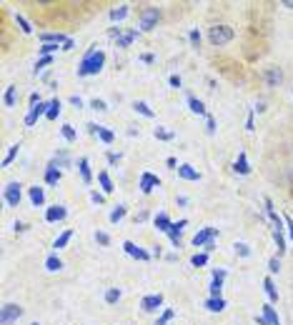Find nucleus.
I'll use <instances>...</instances> for the list:
<instances>
[{"mask_svg": "<svg viewBox=\"0 0 293 325\" xmlns=\"http://www.w3.org/2000/svg\"><path fill=\"white\" fill-rule=\"evenodd\" d=\"M98 138H100L103 143H113V138H115V135H113L110 130H105V128H100V133H98Z\"/></svg>", "mask_w": 293, "mask_h": 325, "instance_id": "obj_46", "label": "nucleus"}, {"mask_svg": "<svg viewBox=\"0 0 293 325\" xmlns=\"http://www.w3.org/2000/svg\"><path fill=\"white\" fill-rule=\"evenodd\" d=\"M283 8H288V10H293V0H283Z\"/></svg>", "mask_w": 293, "mask_h": 325, "instance_id": "obj_59", "label": "nucleus"}, {"mask_svg": "<svg viewBox=\"0 0 293 325\" xmlns=\"http://www.w3.org/2000/svg\"><path fill=\"white\" fill-rule=\"evenodd\" d=\"M70 103H73V105H75V108H80V105H83V100H80V98H78V95H73V98H70Z\"/></svg>", "mask_w": 293, "mask_h": 325, "instance_id": "obj_57", "label": "nucleus"}, {"mask_svg": "<svg viewBox=\"0 0 293 325\" xmlns=\"http://www.w3.org/2000/svg\"><path fill=\"white\" fill-rule=\"evenodd\" d=\"M55 50H58V45H53V43H45V45L40 48V55H43V58H48V55H50V53H55Z\"/></svg>", "mask_w": 293, "mask_h": 325, "instance_id": "obj_45", "label": "nucleus"}, {"mask_svg": "<svg viewBox=\"0 0 293 325\" xmlns=\"http://www.w3.org/2000/svg\"><path fill=\"white\" fill-rule=\"evenodd\" d=\"M233 170H236L238 175H248V173H251V165H248V158H246V153H243V150L238 153V160H236V165H233Z\"/></svg>", "mask_w": 293, "mask_h": 325, "instance_id": "obj_14", "label": "nucleus"}, {"mask_svg": "<svg viewBox=\"0 0 293 325\" xmlns=\"http://www.w3.org/2000/svg\"><path fill=\"white\" fill-rule=\"evenodd\" d=\"M208 40L213 45H226V43L233 40V28H228V25H213L208 30Z\"/></svg>", "mask_w": 293, "mask_h": 325, "instance_id": "obj_3", "label": "nucleus"}, {"mask_svg": "<svg viewBox=\"0 0 293 325\" xmlns=\"http://www.w3.org/2000/svg\"><path fill=\"white\" fill-rule=\"evenodd\" d=\"M178 175H181L183 180H201V173H198L193 165H188V162H183V165H178Z\"/></svg>", "mask_w": 293, "mask_h": 325, "instance_id": "obj_12", "label": "nucleus"}, {"mask_svg": "<svg viewBox=\"0 0 293 325\" xmlns=\"http://www.w3.org/2000/svg\"><path fill=\"white\" fill-rule=\"evenodd\" d=\"M153 135H156L158 140H173V138H176V135H173L171 130H166V128H156V130H153Z\"/></svg>", "mask_w": 293, "mask_h": 325, "instance_id": "obj_33", "label": "nucleus"}, {"mask_svg": "<svg viewBox=\"0 0 293 325\" xmlns=\"http://www.w3.org/2000/svg\"><path fill=\"white\" fill-rule=\"evenodd\" d=\"M20 198H23L20 183H8V185H5V203H8L10 208H18V205H20Z\"/></svg>", "mask_w": 293, "mask_h": 325, "instance_id": "obj_6", "label": "nucleus"}, {"mask_svg": "<svg viewBox=\"0 0 293 325\" xmlns=\"http://www.w3.org/2000/svg\"><path fill=\"white\" fill-rule=\"evenodd\" d=\"M158 185H161L158 175H153V173H143V175H140V185H138V188H140L143 193H151V190H153V188H158Z\"/></svg>", "mask_w": 293, "mask_h": 325, "instance_id": "obj_9", "label": "nucleus"}, {"mask_svg": "<svg viewBox=\"0 0 293 325\" xmlns=\"http://www.w3.org/2000/svg\"><path fill=\"white\" fill-rule=\"evenodd\" d=\"M263 288H266V293H268V300H271V303H276V300H278V290H276V285H273V280H271V278H266V280H263Z\"/></svg>", "mask_w": 293, "mask_h": 325, "instance_id": "obj_26", "label": "nucleus"}, {"mask_svg": "<svg viewBox=\"0 0 293 325\" xmlns=\"http://www.w3.org/2000/svg\"><path fill=\"white\" fill-rule=\"evenodd\" d=\"M103 63H105V53L98 50V48H93V50H88L85 58L80 60V65H78V75H80V78L98 75V73L103 70Z\"/></svg>", "mask_w": 293, "mask_h": 325, "instance_id": "obj_1", "label": "nucleus"}, {"mask_svg": "<svg viewBox=\"0 0 293 325\" xmlns=\"http://www.w3.org/2000/svg\"><path fill=\"white\" fill-rule=\"evenodd\" d=\"M15 23L20 25V30H23V33H33V28H30V23H28V20H25L23 15H18V13H15Z\"/></svg>", "mask_w": 293, "mask_h": 325, "instance_id": "obj_40", "label": "nucleus"}, {"mask_svg": "<svg viewBox=\"0 0 293 325\" xmlns=\"http://www.w3.org/2000/svg\"><path fill=\"white\" fill-rule=\"evenodd\" d=\"M28 325H38V323H28Z\"/></svg>", "mask_w": 293, "mask_h": 325, "instance_id": "obj_61", "label": "nucleus"}, {"mask_svg": "<svg viewBox=\"0 0 293 325\" xmlns=\"http://www.w3.org/2000/svg\"><path fill=\"white\" fill-rule=\"evenodd\" d=\"M291 238H293V223H291Z\"/></svg>", "mask_w": 293, "mask_h": 325, "instance_id": "obj_60", "label": "nucleus"}, {"mask_svg": "<svg viewBox=\"0 0 293 325\" xmlns=\"http://www.w3.org/2000/svg\"><path fill=\"white\" fill-rule=\"evenodd\" d=\"M273 240H276V245H278V255H283V253H286V240H283V230H273Z\"/></svg>", "mask_w": 293, "mask_h": 325, "instance_id": "obj_31", "label": "nucleus"}, {"mask_svg": "<svg viewBox=\"0 0 293 325\" xmlns=\"http://www.w3.org/2000/svg\"><path fill=\"white\" fill-rule=\"evenodd\" d=\"M90 200H93V203H98V205H100V203H103V200H105V198H103V195H100V193H90Z\"/></svg>", "mask_w": 293, "mask_h": 325, "instance_id": "obj_53", "label": "nucleus"}, {"mask_svg": "<svg viewBox=\"0 0 293 325\" xmlns=\"http://www.w3.org/2000/svg\"><path fill=\"white\" fill-rule=\"evenodd\" d=\"M90 108H93V110H100V113H103V110H108L105 100H100V98H93V100H90Z\"/></svg>", "mask_w": 293, "mask_h": 325, "instance_id": "obj_42", "label": "nucleus"}, {"mask_svg": "<svg viewBox=\"0 0 293 325\" xmlns=\"http://www.w3.org/2000/svg\"><path fill=\"white\" fill-rule=\"evenodd\" d=\"M156 228H158L161 233H168V230L173 228V223H171V218H168L166 213H158V215H156Z\"/></svg>", "mask_w": 293, "mask_h": 325, "instance_id": "obj_21", "label": "nucleus"}, {"mask_svg": "<svg viewBox=\"0 0 293 325\" xmlns=\"http://www.w3.org/2000/svg\"><path fill=\"white\" fill-rule=\"evenodd\" d=\"M263 78H266V83H268L271 88H276V85H281V80H283V73H281L278 68H268V70L263 73Z\"/></svg>", "mask_w": 293, "mask_h": 325, "instance_id": "obj_15", "label": "nucleus"}, {"mask_svg": "<svg viewBox=\"0 0 293 325\" xmlns=\"http://www.w3.org/2000/svg\"><path fill=\"white\" fill-rule=\"evenodd\" d=\"M191 263H193L196 268H203V265L208 263V255H206V253H196V255L191 258Z\"/></svg>", "mask_w": 293, "mask_h": 325, "instance_id": "obj_38", "label": "nucleus"}, {"mask_svg": "<svg viewBox=\"0 0 293 325\" xmlns=\"http://www.w3.org/2000/svg\"><path fill=\"white\" fill-rule=\"evenodd\" d=\"M208 133H211V135L216 133V120H213V118H208Z\"/></svg>", "mask_w": 293, "mask_h": 325, "instance_id": "obj_56", "label": "nucleus"}, {"mask_svg": "<svg viewBox=\"0 0 293 325\" xmlns=\"http://www.w3.org/2000/svg\"><path fill=\"white\" fill-rule=\"evenodd\" d=\"M68 215V210H65V205H53V208H48L45 210V220L48 223H55V220H63Z\"/></svg>", "mask_w": 293, "mask_h": 325, "instance_id": "obj_11", "label": "nucleus"}, {"mask_svg": "<svg viewBox=\"0 0 293 325\" xmlns=\"http://www.w3.org/2000/svg\"><path fill=\"white\" fill-rule=\"evenodd\" d=\"M40 40H43V45H45V43H53V45L63 43V45H65L70 38H65L63 33H43V35H40Z\"/></svg>", "mask_w": 293, "mask_h": 325, "instance_id": "obj_18", "label": "nucleus"}, {"mask_svg": "<svg viewBox=\"0 0 293 325\" xmlns=\"http://www.w3.org/2000/svg\"><path fill=\"white\" fill-rule=\"evenodd\" d=\"M95 240H98L100 245H108V243H110V235L103 233V230H98V233H95Z\"/></svg>", "mask_w": 293, "mask_h": 325, "instance_id": "obj_48", "label": "nucleus"}, {"mask_svg": "<svg viewBox=\"0 0 293 325\" xmlns=\"http://www.w3.org/2000/svg\"><path fill=\"white\" fill-rule=\"evenodd\" d=\"M221 290H223V280H211V298H223Z\"/></svg>", "mask_w": 293, "mask_h": 325, "instance_id": "obj_34", "label": "nucleus"}, {"mask_svg": "<svg viewBox=\"0 0 293 325\" xmlns=\"http://www.w3.org/2000/svg\"><path fill=\"white\" fill-rule=\"evenodd\" d=\"M3 103H5L8 108H13V105H15V88H13V85L5 90V95H3Z\"/></svg>", "mask_w": 293, "mask_h": 325, "instance_id": "obj_32", "label": "nucleus"}, {"mask_svg": "<svg viewBox=\"0 0 293 325\" xmlns=\"http://www.w3.org/2000/svg\"><path fill=\"white\" fill-rule=\"evenodd\" d=\"M108 162H113V165H115V162H120V155H115V153H108Z\"/></svg>", "mask_w": 293, "mask_h": 325, "instance_id": "obj_54", "label": "nucleus"}, {"mask_svg": "<svg viewBox=\"0 0 293 325\" xmlns=\"http://www.w3.org/2000/svg\"><path fill=\"white\" fill-rule=\"evenodd\" d=\"M161 305H163V295H161V293H156V295H145V298L140 300V308H143L145 313H156Z\"/></svg>", "mask_w": 293, "mask_h": 325, "instance_id": "obj_7", "label": "nucleus"}, {"mask_svg": "<svg viewBox=\"0 0 293 325\" xmlns=\"http://www.w3.org/2000/svg\"><path fill=\"white\" fill-rule=\"evenodd\" d=\"M30 203H33L35 208L43 205V203H45V190L38 188V185H33V188H30Z\"/></svg>", "mask_w": 293, "mask_h": 325, "instance_id": "obj_20", "label": "nucleus"}, {"mask_svg": "<svg viewBox=\"0 0 293 325\" xmlns=\"http://www.w3.org/2000/svg\"><path fill=\"white\" fill-rule=\"evenodd\" d=\"M98 180H100V185H103V190H105V193H110V190H113V183H110L108 173H98Z\"/></svg>", "mask_w": 293, "mask_h": 325, "instance_id": "obj_36", "label": "nucleus"}, {"mask_svg": "<svg viewBox=\"0 0 293 325\" xmlns=\"http://www.w3.org/2000/svg\"><path fill=\"white\" fill-rule=\"evenodd\" d=\"M226 278V270H213V280H223Z\"/></svg>", "mask_w": 293, "mask_h": 325, "instance_id": "obj_55", "label": "nucleus"}, {"mask_svg": "<svg viewBox=\"0 0 293 325\" xmlns=\"http://www.w3.org/2000/svg\"><path fill=\"white\" fill-rule=\"evenodd\" d=\"M120 298V288H108L105 290V303H118Z\"/></svg>", "mask_w": 293, "mask_h": 325, "instance_id": "obj_35", "label": "nucleus"}, {"mask_svg": "<svg viewBox=\"0 0 293 325\" xmlns=\"http://www.w3.org/2000/svg\"><path fill=\"white\" fill-rule=\"evenodd\" d=\"M70 238H73V230H65V233H60L58 238H55V248L60 250V248H65L68 243H70Z\"/></svg>", "mask_w": 293, "mask_h": 325, "instance_id": "obj_28", "label": "nucleus"}, {"mask_svg": "<svg viewBox=\"0 0 293 325\" xmlns=\"http://www.w3.org/2000/svg\"><path fill=\"white\" fill-rule=\"evenodd\" d=\"M216 235H218V228H203V230H198L196 235H193V245L196 248H206L211 240H216Z\"/></svg>", "mask_w": 293, "mask_h": 325, "instance_id": "obj_5", "label": "nucleus"}, {"mask_svg": "<svg viewBox=\"0 0 293 325\" xmlns=\"http://www.w3.org/2000/svg\"><path fill=\"white\" fill-rule=\"evenodd\" d=\"M188 105H191V110L196 113V115H206V105L198 100V98H193V95H188Z\"/></svg>", "mask_w": 293, "mask_h": 325, "instance_id": "obj_25", "label": "nucleus"}, {"mask_svg": "<svg viewBox=\"0 0 293 325\" xmlns=\"http://www.w3.org/2000/svg\"><path fill=\"white\" fill-rule=\"evenodd\" d=\"M58 115H60V100L55 98V100H50V110H48L45 118H48V120H55Z\"/></svg>", "mask_w": 293, "mask_h": 325, "instance_id": "obj_30", "label": "nucleus"}, {"mask_svg": "<svg viewBox=\"0 0 293 325\" xmlns=\"http://www.w3.org/2000/svg\"><path fill=\"white\" fill-rule=\"evenodd\" d=\"M206 308H208L211 313H221V310H226V300H223V298H208V300H206Z\"/></svg>", "mask_w": 293, "mask_h": 325, "instance_id": "obj_22", "label": "nucleus"}, {"mask_svg": "<svg viewBox=\"0 0 293 325\" xmlns=\"http://www.w3.org/2000/svg\"><path fill=\"white\" fill-rule=\"evenodd\" d=\"M20 315H23V308L18 303H5L0 308V325H13L20 320Z\"/></svg>", "mask_w": 293, "mask_h": 325, "instance_id": "obj_2", "label": "nucleus"}, {"mask_svg": "<svg viewBox=\"0 0 293 325\" xmlns=\"http://www.w3.org/2000/svg\"><path fill=\"white\" fill-rule=\"evenodd\" d=\"M18 148H20V145H13V148H10V153L3 158V165H10V162H13V158L18 155Z\"/></svg>", "mask_w": 293, "mask_h": 325, "instance_id": "obj_44", "label": "nucleus"}, {"mask_svg": "<svg viewBox=\"0 0 293 325\" xmlns=\"http://www.w3.org/2000/svg\"><path fill=\"white\" fill-rule=\"evenodd\" d=\"M125 15H128V5H118L115 10H110V20H115V23L123 20Z\"/></svg>", "mask_w": 293, "mask_h": 325, "instance_id": "obj_29", "label": "nucleus"}, {"mask_svg": "<svg viewBox=\"0 0 293 325\" xmlns=\"http://www.w3.org/2000/svg\"><path fill=\"white\" fill-rule=\"evenodd\" d=\"M246 128H248V130H253V115H248V120H246Z\"/></svg>", "mask_w": 293, "mask_h": 325, "instance_id": "obj_58", "label": "nucleus"}, {"mask_svg": "<svg viewBox=\"0 0 293 325\" xmlns=\"http://www.w3.org/2000/svg\"><path fill=\"white\" fill-rule=\"evenodd\" d=\"M158 18H161L158 8H143V13H140V30H153Z\"/></svg>", "mask_w": 293, "mask_h": 325, "instance_id": "obj_4", "label": "nucleus"}, {"mask_svg": "<svg viewBox=\"0 0 293 325\" xmlns=\"http://www.w3.org/2000/svg\"><path fill=\"white\" fill-rule=\"evenodd\" d=\"M125 218V205H118L113 213H110V223H118V220H123Z\"/></svg>", "mask_w": 293, "mask_h": 325, "instance_id": "obj_37", "label": "nucleus"}, {"mask_svg": "<svg viewBox=\"0 0 293 325\" xmlns=\"http://www.w3.org/2000/svg\"><path fill=\"white\" fill-rule=\"evenodd\" d=\"M78 170H80V178H83V183L88 185V183L93 180V175H90V165H88V158H80V160H78Z\"/></svg>", "mask_w": 293, "mask_h": 325, "instance_id": "obj_19", "label": "nucleus"}, {"mask_svg": "<svg viewBox=\"0 0 293 325\" xmlns=\"http://www.w3.org/2000/svg\"><path fill=\"white\" fill-rule=\"evenodd\" d=\"M123 250H125L128 255L138 258V260H151V253H145L143 248H138V245H135V243H130V240H125V243H123Z\"/></svg>", "mask_w": 293, "mask_h": 325, "instance_id": "obj_10", "label": "nucleus"}, {"mask_svg": "<svg viewBox=\"0 0 293 325\" xmlns=\"http://www.w3.org/2000/svg\"><path fill=\"white\" fill-rule=\"evenodd\" d=\"M60 175H63V173L58 170L55 162H50V165L45 168V183H48V185H58V183H60Z\"/></svg>", "mask_w": 293, "mask_h": 325, "instance_id": "obj_13", "label": "nucleus"}, {"mask_svg": "<svg viewBox=\"0 0 293 325\" xmlns=\"http://www.w3.org/2000/svg\"><path fill=\"white\" fill-rule=\"evenodd\" d=\"M48 110H50V103H38V105H33V110L25 115V125H35V120L43 118V115H48Z\"/></svg>", "mask_w": 293, "mask_h": 325, "instance_id": "obj_8", "label": "nucleus"}, {"mask_svg": "<svg viewBox=\"0 0 293 325\" xmlns=\"http://www.w3.org/2000/svg\"><path fill=\"white\" fill-rule=\"evenodd\" d=\"M133 38H138V30H130V33H125V35H118V48H128Z\"/></svg>", "mask_w": 293, "mask_h": 325, "instance_id": "obj_27", "label": "nucleus"}, {"mask_svg": "<svg viewBox=\"0 0 293 325\" xmlns=\"http://www.w3.org/2000/svg\"><path fill=\"white\" fill-rule=\"evenodd\" d=\"M50 63H53V58H50V55H48V58H40V60L35 63V73H38V70H43L45 65H50Z\"/></svg>", "mask_w": 293, "mask_h": 325, "instance_id": "obj_49", "label": "nucleus"}, {"mask_svg": "<svg viewBox=\"0 0 293 325\" xmlns=\"http://www.w3.org/2000/svg\"><path fill=\"white\" fill-rule=\"evenodd\" d=\"M53 162H55L58 168H68V165H70V160H68V155H65V153H58Z\"/></svg>", "mask_w": 293, "mask_h": 325, "instance_id": "obj_39", "label": "nucleus"}, {"mask_svg": "<svg viewBox=\"0 0 293 325\" xmlns=\"http://www.w3.org/2000/svg\"><path fill=\"white\" fill-rule=\"evenodd\" d=\"M133 110L140 113V115H145V118H153V115H156V113L148 108V103H143V100H135V103H133Z\"/></svg>", "mask_w": 293, "mask_h": 325, "instance_id": "obj_23", "label": "nucleus"}, {"mask_svg": "<svg viewBox=\"0 0 293 325\" xmlns=\"http://www.w3.org/2000/svg\"><path fill=\"white\" fill-rule=\"evenodd\" d=\"M278 268H281V260H278V258H271V260H268V270H271V273H278Z\"/></svg>", "mask_w": 293, "mask_h": 325, "instance_id": "obj_51", "label": "nucleus"}, {"mask_svg": "<svg viewBox=\"0 0 293 325\" xmlns=\"http://www.w3.org/2000/svg\"><path fill=\"white\" fill-rule=\"evenodd\" d=\"M233 248H236V253H238V255H243V258H248V255H251V248H248L246 243H236Z\"/></svg>", "mask_w": 293, "mask_h": 325, "instance_id": "obj_43", "label": "nucleus"}, {"mask_svg": "<svg viewBox=\"0 0 293 325\" xmlns=\"http://www.w3.org/2000/svg\"><path fill=\"white\" fill-rule=\"evenodd\" d=\"M60 133H63V138H65L68 143H73V140H75V130H73V125H63V128H60Z\"/></svg>", "mask_w": 293, "mask_h": 325, "instance_id": "obj_41", "label": "nucleus"}, {"mask_svg": "<svg viewBox=\"0 0 293 325\" xmlns=\"http://www.w3.org/2000/svg\"><path fill=\"white\" fill-rule=\"evenodd\" d=\"M186 223H188V220H178V223H173V228L168 230V235H171V243H173L176 248H181V230L186 228Z\"/></svg>", "mask_w": 293, "mask_h": 325, "instance_id": "obj_16", "label": "nucleus"}, {"mask_svg": "<svg viewBox=\"0 0 293 325\" xmlns=\"http://www.w3.org/2000/svg\"><path fill=\"white\" fill-rule=\"evenodd\" d=\"M188 38H191L193 48H198V45H201V33H198V30H191V35H188Z\"/></svg>", "mask_w": 293, "mask_h": 325, "instance_id": "obj_50", "label": "nucleus"}, {"mask_svg": "<svg viewBox=\"0 0 293 325\" xmlns=\"http://www.w3.org/2000/svg\"><path fill=\"white\" fill-rule=\"evenodd\" d=\"M45 268H48L50 273H58V270L63 268V260H60L58 255H48V258H45Z\"/></svg>", "mask_w": 293, "mask_h": 325, "instance_id": "obj_24", "label": "nucleus"}, {"mask_svg": "<svg viewBox=\"0 0 293 325\" xmlns=\"http://www.w3.org/2000/svg\"><path fill=\"white\" fill-rule=\"evenodd\" d=\"M168 83H171V88H181V78H178V75H171Z\"/></svg>", "mask_w": 293, "mask_h": 325, "instance_id": "obj_52", "label": "nucleus"}, {"mask_svg": "<svg viewBox=\"0 0 293 325\" xmlns=\"http://www.w3.org/2000/svg\"><path fill=\"white\" fill-rule=\"evenodd\" d=\"M171 318H173V310L168 308V310H166V313H163V315L156 320V325H168V320H171Z\"/></svg>", "mask_w": 293, "mask_h": 325, "instance_id": "obj_47", "label": "nucleus"}, {"mask_svg": "<svg viewBox=\"0 0 293 325\" xmlns=\"http://www.w3.org/2000/svg\"><path fill=\"white\" fill-rule=\"evenodd\" d=\"M263 320H266V325H281V318H278V313L273 310L271 303L263 305Z\"/></svg>", "mask_w": 293, "mask_h": 325, "instance_id": "obj_17", "label": "nucleus"}]
</instances>
